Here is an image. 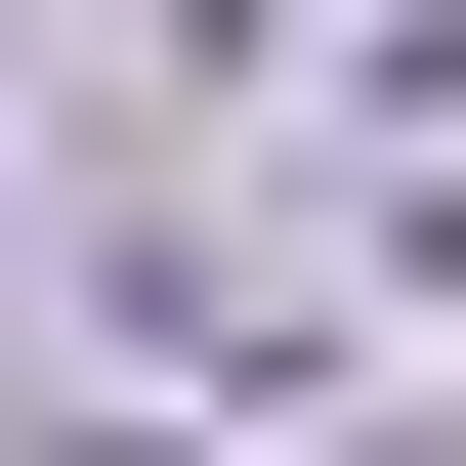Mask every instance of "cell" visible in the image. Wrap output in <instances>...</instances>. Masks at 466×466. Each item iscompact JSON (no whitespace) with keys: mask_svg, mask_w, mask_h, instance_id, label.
Segmentation results:
<instances>
[]
</instances>
